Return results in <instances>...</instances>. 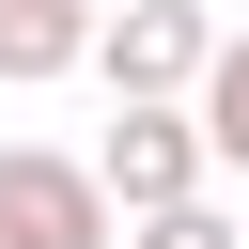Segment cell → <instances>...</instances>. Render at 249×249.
I'll return each instance as SVG.
<instances>
[{
	"instance_id": "obj_1",
	"label": "cell",
	"mask_w": 249,
	"mask_h": 249,
	"mask_svg": "<svg viewBox=\"0 0 249 249\" xmlns=\"http://www.w3.org/2000/svg\"><path fill=\"white\" fill-rule=\"evenodd\" d=\"M124 202L93 187V156H47V140H0V249H109Z\"/></svg>"
},
{
	"instance_id": "obj_4",
	"label": "cell",
	"mask_w": 249,
	"mask_h": 249,
	"mask_svg": "<svg viewBox=\"0 0 249 249\" xmlns=\"http://www.w3.org/2000/svg\"><path fill=\"white\" fill-rule=\"evenodd\" d=\"M93 31H109V0H0V78H16V93H31V78H78Z\"/></svg>"
},
{
	"instance_id": "obj_3",
	"label": "cell",
	"mask_w": 249,
	"mask_h": 249,
	"mask_svg": "<svg viewBox=\"0 0 249 249\" xmlns=\"http://www.w3.org/2000/svg\"><path fill=\"white\" fill-rule=\"evenodd\" d=\"M93 187H109L124 218H156V202H202V187H218V156H202V109H171V93H140V109L109 124V156H93Z\"/></svg>"
},
{
	"instance_id": "obj_2",
	"label": "cell",
	"mask_w": 249,
	"mask_h": 249,
	"mask_svg": "<svg viewBox=\"0 0 249 249\" xmlns=\"http://www.w3.org/2000/svg\"><path fill=\"white\" fill-rule=\"evenodd\" d=\"M202 62H218V16H202V0H124V16L93 31V78H109L124 109H140V93H171V109H187V93H202Z\"/></svg>"
},
{
	"instance_id": "obj_5",
	"label": "cell",
	"mask_w": 249,
	"mask_h": 249,
	"mask_svg": "<svg viewBox=\"0 0 249 249\" xmlns=\"http://www.w3.org/2000/svg\"><path fill=\"white\" fill-rule=\"evenodd\" d=\"M187 109H202V156H218V171H249V31H218V62H202V93H187Z\"/></svg>"
},
{
	"instance_id": "obj_6",
	"label": "cell",
	"mask_w": 249,
	"mask_h": 249,
	"mask_svg": "<svg viewBox=\"0 0 249 249\" xmlns=\"http://www.w3.org/2000/svg\"><path fill=\"white\" fill-rule=\"evenodd\" d=\"M124 249H249V218L202 187V202H156V218H124Z\"/></svg>"
}]
</instances>
